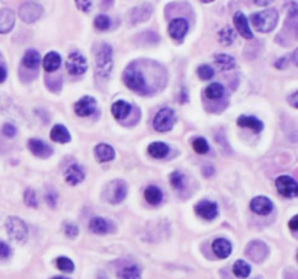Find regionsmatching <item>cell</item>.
Segmentation results:
<instances>
[{
  "label": "cell",
  "instance_id": "51",
  "mask_svg": "<svg viewBox=\"0 0 298 279\" xmlns=\"http://www.w3.org/2000/svg\"><path fill=\"white\" fill-rule=\"evenodd\" d=\"M202 2H205V3H208V2H212V0H202Z\"/></svg>",
  "mask_w": 298,
  "mask_h": 279
},
{
  "label": "cell",
  "instance_id": "40",
  "mask_svg": "<svg viewBox=\"0 0 298 279\" xmlns=\"http://www.w3.org/2000/svg\"><path fill=\"white\" fill-rule=\"evenodd\" d=\"M24 199H25V204H27L28 207H36V204H38V201H36V194L34 189L25 190Z\"/></svg>",
  "mask_w": 298,
  "mask_h": 279
},
{
  "label": "cell",
  "instance_id": "13",
  "mask_svg": "<svg viewBox=\"0 0 298 279\" xmlns=\"http://www.w3.org/2000/svg\"><path fill=\"white\" fill-rule=\"evenodd\" d=\"M250 209L258 216H268L273 209V204L271 199L266 197H256L250 202Z\"/></svg>",
  "mask_w": 298,
  "mask_h": 279
},
{
  "label": "cell",
  "instance_id": "4",
  "mask_svg": "<svg viewBox=\"0 0 298 279\" xmlns=\"http://www.w3.org/2000/svg\"><path fill=\"white\" fill-rule=\"evenodd\" d=\"M6 231H8L10 239L18 242V243H24L27 240L28 227L18 217L8 218V221H6Z\"/></svg>",
  "mask_w": 298,
  "mask_h": 279
},
{
  "label": "cell",
  "instance_id": "10",
  "mask_svg": "<svg viewBox=\"0 0 298 279\" xmlns=\"http://www.w3.org/2000/svg\"><path fill=\"white\" fill-rule=\"evenodd\" d=\"M246 254L254 262H262L263 259H266V256L269 254V250H268V246L259 240L256 242H252L249 243L247 249H246Z\"/></svg>",
  "mask_w": 298,
  "mask_h": 279
},
{
  "label": "cell",
  "instance_id": "50",
  "mask_svg": "<svg viewBox=\"0 0 298 279\" xmlns=\"http://www.w3.org/2000/svg\"><path fill=\"white\" fill-rule=\"evenodd\" d=\"M53 279H69V278H66V276H55V278Z\"/></svg>",
  "mask_w": 298,
  "mask_h": 279
},
{
  "label": "cell",
  "instance_id": "34",
  "mask_svg": "<svg viewBox=\"0 0 298 279\" xmlns=\"http://www.w3.org/2000/svg\"><path fill=\"white\" fill-rule=\"evenodd\" d=\"M235 38H236L235 31H233L230 27L223 28V29L220 31V34H218V39H220V42L224 45L233 44Z\"/></svg>",
  "mask_w": 298,
  "mask_h": 279
},
{
  "label": "cell",
  "instance_id": "20",
  "mask_svg": "<svg viewBox=\"0 0 298 279\" xmlns=\"http://www.w3.org/2000/svg\"><path fill=\"white\" fill-rule=\"evenodd\" d=\"M231 250H233L231 243L228 240H226V239H217L212 243V252H214V254L217 256L218 259H226V257H228L231 254Z\"/></svg>",
  "mask_w": 298,
  "mask_h": 279
},
{
  "label": "cell",
  "instance_id": "41",
  "mask_svg": "<svg viewBox=\"0 0 298 279\" xmlns=\"http://www.w3.org/2000/svg\"><path fill=\"white\" fill-rule=\"evenodd\" d=\"M64 233L69 235L70 239H74L76 235L79 234V227L73 223H66L64 224Z\"/></svg>",
  "mask_w": 298,
  "mask_h": 279
},
{
  "label": "cell",
  "instance_id": "46",
  "mask_svg": "<svg viewBox=\"0 0 298 279\" xmlns=\"http://www.w3.org/2000/svg\"><path fill=\"white\" fill-rule=\"evenodd\" d=\"M254 2V5H258V6H268V5H271L273 0H253Z\"/></svg>",
  "mask_w": 298,
  "mask_h": 279
},
{
  "label": "cell",
  "instance_id": "18",
  "mask_svg": "<svg viewBox=\"0 0 298 279\" xmlns=\"http://www.w3.org/2000/svg\"><path fill=\"white\" fill-rule=\"evenodd\" d=\"M152 10H153V8L150 5H143V6H138L136 9H133L130 12V24L136 25L138 22L147 20L152 16Z\"/></svg>",
  "mask_w": 298,
  "mask_h": 279
},
{
  "label": "cell",
  "instance_id": "39",
  "mask_svg": "<svg viewBox=\"0 0 298 279\" xmlns=\"http://www.w3.org/2000/svg\"><path fill=\"white\" fill-rule=\"evenodd\" d=\"M198 76L199 79H202V80H209V79H212L214 77V70L209 67V66H201L198 69Z\"/></svg>",
  "mask_w": 298,
  "mask_h": 279
},
{
  "label": "cell",
  "instance_id": "19",
  "mask_svg": "<svg viewBox=\"0 0 298 279\" xmlns=\"http://www.w3.org/2000/svg\"><path fill=\"white\" fill-rule=\"evenodd\" d=\"M15 25V13L12 9H0V34H8Z\"/></svg>",
  "mask_w": 298,
  "mask_h": 279
},
{
  "label": "cell",
  "instance_id": "5",
  "mask_svg": "<svg viewBox=\"0 0 298 279\" xmlns=\"http://www.w3.org/2000/svg\"><path fill=\"white\" fill-rule=\"evenodd\" d=\"M176 122V115L171 108H163L162 111L157 112V115L154 117L153 126L156 131L159 133H166L169 130H172L173 125Z\"/></svg>",
  "mask_w": 298,
  "mask_h": 279
},
{
  "label": "cell",
  "instance_id": "14",
  "mask_svg": "<svg viewBox=\"0 0 298 279\" xmlns=\"http://www.w3.org/2000/svg\"><path fill=\"white\" fill-rule=\"evenodd\" d=\"M188 29H189V25H188L186 19L176 18L169 24V35L172 36L173 39L179 41L188 34Z\"/></svg>",
  "mask_w": 298,
  "mask_h": 279
},
{
  "label": "cell",
  "instance_id": "17",
  "mask_svg": "<svg viewBox=\"0 0 298 279\" xmlns=\"http://www.w3.org/2000/svg\"><path fill=\"white\" fill-rule=\"evenodd\" d=\"M89 228H91L92 233H95V234H107V233L114 230V225L111 224V221L102 218V217H95V218H92L91 223H89Z\"/></svg>",
  "mask_w": 298,
  "mask_h": 279
},
{
  "label": "cell",
  "instance_id": "1",
  "mask_svg": "<svg viewBox=\"0 0 298 279\" xmlns=\"http://www.w3.org/2000/svg\"><path fill=\"white\" fill-rule=\"evenodd\" d=\"M114 67L112 60V47L109 44H102L96 50V76L99 80H108Z\"/></svg>",
  "mask_w": 298,
  "mask_h": 279
},
{
  "label": "cell",
  "instance_id": "2",
  "mask_svg": "<svg viewBox=\"0 0 298 279\" xmlns=\"http://www.w3.org/2000/svg\"><path fill=\"white\" fill-rule=\"evenodd\" d=\"M124 81L130 89L140 93V95H148L152 92L147 81H145L143 72L134 64H131L124 73Z\"/></svg>",
  "mask_w": 298,
  "mask_h": 279
},
{
  "label": "cell",
  "instance_id": "37",
  "mask_svg": "<svg viewBox=\"0 0 298 279\" xmlns=\"http://www.w3.org/2000/svg\"><path fill=\"white\" fill-rule=\"evenodd\" d=\"M171 185L176 189H182L185 185V176L182 175L181 171H173L171 175Z\"/></svg>",
  "mask_w": 298,
  "mask_h": 279
},
{
  "label": "cell",
  "instance_id": "7",
  "mask_svg": "<svg viewBox=\"0 0 298 279\" xmlns=\"http://www.w3.org/2000/svg\"><path fill=\"white\" fill-rule=\"evenodd\" d=\"M42 13H44L42 6L35 2H27L19 8V16L27 24H32V22L38 20L42 16Z\"/></svg>",
  "mask_w": 298,
  "mask_h": 279
},
{
  "label": "cell",
  "instance_id": "30",
  "mask_svg": "<svg viewBox=\"0 0 298 279\" xmlns=\"http://www.w3.org/2000/svg\"><path fill=\"white\" fill-rule=\"evenodd\" d=\"M148 154L154 159H164L169 154V147L164 143H153L148 145Z\"/></svg>",
  "mask_w": 298,
  "mask_h": 279
},
{
  "label": "cell",
  "instance_id": "49",
  "mask_svg": "<svg viewBox=\"0 0 298 279\" xmlns=\"http://www.w3.org/2000/svg\"><path fill=\"white\" fill-rule=\"evenodd\" d=\"M114 0H103V8H109Z\"/></svg>",
  "mask_w": 298,
  "mask_h": 279
},
{
  "label": "cell",
  "instance_id": "6",
  "mask_svg": "<svg viewBox=\"0 0 298 279\" xmlns=\"http://www.w3.org/2000/svg\"><path fill=\"white\" fill-rule=\"evenodd\" d=\"M105 199L111 204H119L126 197V183L122 180H114L105 188Z\"/></svg>",
  "mask_w": 298,
  "mask_h": 279
},
{
  "label": "cell",
  "instance_id": "9",
  "mask_svg": "<svg viewBox=\"0 0 298 279\" xmlns=\"http://www.w3.org/2000/svg\"><path fill=\"white\" fill-rule=\"evenodd\" d=\"M276 189L285 198H295L298 194V185L291 176L282 175L276 179Z\"/></svg>",
  "mask_w": 298,
  "mask_h": 279
},
{
  "label": "cell",
  "instance_id": "38",
  "mask_svg": "<svg viewBox=\"0 0 298 279\" xmlns=\"http://www.w3.org/2000/svg\"><path fill=\"white\" fill-rule=\"evenodd\" d=\"M111 27V19L107 15H99L95 19V28L99 31H107Z\"/></svg>",
  "mask_w": 298,
  "mask_h": 279
},
{
  "label": "cell",
  "instance_id": "44",
  "mask_svg": "<svg viewBox=\"0 0 298 279\" xmlns=\"http://www.w3.org/2000/svg\"><path fill=\"white\" fill-rule=\"evenodd\" d=\"M16 133H18V130L12 125V124H5V125H3V134L5 135H8V137H15Z\"/></svg>",
  "mask_w": 298,
  "mask_h": 279
},
{
  "label": "cell",
  "instance_id": "27",
  "mask_svg": "<svg viewBox=\"0 0 298 279\" xmlns=\"http://www.w3.org/2000/svg\"><path fill=\"white\" fill-rule=\"evenodd\" d=\"M60 64H61V57L55 51H51L44 57V70L46 72L53 73L55 70H58Z\"/></svg>",
  "mask_w": 298,
  "mask_h": 279
},
{
  "label": "cell",
  "instance_id": "21",
  "mask_svg": "<svg viewBox=\"0 0 298 279\" xmlns=\"http://www.w3.org/2000/svg\"><path fill=\"white\" fill-rule=\"evenodd\" d=\"M84 179V170L81 169L79 164H72L67 170H66V180L70 185H79Z\"/></svg>",
  "mask_w": 298,
  "mask_h": 279
},
{
  "label": "cell",
  "instance_id": "33",
  "mask_svg": "<svg viewBox=\"0 0 298 279\" xmlns=\"http://www.w3.org/2000/svg\"><path fill=\"white\" fill-rule=\"evenodd\" d=\"M205 95L209 99H220L224 96V88L220 83H211L205 89Z\"/></svg>",
  "mask_w": 298,
  "mask_h": 279
},
{
  "label": "cell",
  "instance_id": "16",
  "mask_svg": "<svg viewBox=\"0 0 298 279\" xmlns=\"http://www.w3.org/2000/svg\"><path fill=\"white\" fill-rule=\"evenodd\" d=\"M233 22H235L236 29H237V32H239L240 35L243 36V38H246V39H252L253 38L252 29L249 27V22H247V18L244 16V13L237 12L235 15Z\"/></svg>",
  "mask_w": 298,
  "mask_h": 279
},
{
  "label": "cell",
  "instance_id": "42",
  "mask_svg": "<svg viewBox=\"0 0 298 279\" xmlns=\"http://www.w3.org/2000/svg\"><path fill=\"white\" fill-rule=\"evenodd\" d=\"M76 6L81 12H89L92 8V0H76Z\"/></svg>",
  "mask_w": 298,
  "mask_h": 279
},
{
  "label": "cell",
  "instance_id": "32",
  "mask_svg": "<svg viewBox=\"0 0 298 279\" xmlns=\"http://www.w3.org/2000/svg\"><path fill=\"white\" fill-rule=\"evenodd\" d=\"M250 265L244 261H237L233 265V273L236 275V278L246 279L250 275Z\"/></svg>",
  "mask_w": 298,
  "mask_h": 279
},
{
  "label": "cell",
  "instance_id": "26",
  "mask_svg": "<svg viewBox=\"0 0 298 279\" xmlns=\"http://www.w3.org/2000/svg\"><path fill=\"white\" fill-rule=\"evenodd\" d=\"M214 63H216V67L220 72H228L236 66V60L228 54H218L216 55Z\"/></svg>",
  "mask_w": 298,
  "mask_h": 279
},
{
  "label": "cell",
  "instance_id": "29",
  "mask_svg": "<svg viewBox=\"0 0 298 279\" xmlns=\"http://www.w3.org/2000/svg\"><path fill=\"white\" fill-rule=\"evenodd\" d=\"M144 198L150 205H159L162 202L163 194L157 186H148L144 190Z\"/></svg>",
  "mask_w": 298,
  "mask_h": 279
},
{
  "label": "cell",
  "instance_id": "47",
  "mask_svg": "<svg viewBox=\"0 0 298 279\" xmlns=\"http://www.w3.org/2000/svg\"><path fill=\"white\" fill-rule=\"evenodd\" d=\"M297 98H298V93L295 92V93H292V96H291V103H292V106L294 108H298V102H297Z\"/></svg>",
  "mask_w": 298,
  "mask_h": 279
},
{
  "label": "cell",
  "instance_id": "43",
  "mask_svg": "<svg viewBox=\"0 0 298 279\" xmlns=\"http://www.w3.org/2000/svg\"><path fill=\"white\" fill-rule=\"evenodd\" d=\"M10 254H12V250H10L9 246L3 243V242H0V259H6V257H9Z\"/></svg>",
  "mask_w": 298,
  "mask_h": 279
},
{
  "label": "cell",
  "instance_id": "24",
  "mask_svg": "<svg viewBox=\"0 0 298 279\" xmlns=\"http://www.w3.org/2000/svg\"><path fill=\"white\" fill-rule=\"evenodd\" d=\"M95 156H96L98 162H111L115 157V152L111 145L98 144L95 148Z\"/></svg>",
  "mask_w": 298,
  "mask_h": 279
},
{
  "label": "cell",
  "instance_id": "35",
  "mask_svg": "<svg viewBox=\"0 0 298 279\" xmlns=\"http://www.w3.org/2000/svg\"><path fill=\"white\" fill-rule=\"evenodd\" d=\"M192 147H194V150L199 154H207L209 152V145H208L207 140L205 138H195L194 141H192Z\"/></svg>",
  "mask_w": 298,
  "mask_h": 279
},
{
  "label": "cell",
  "instance_id": "8",
  "mask_svg": "<svg viewBox=\"0 0 298 279\" xmlns=\"http://www.w3.org/2000/svg\"><path fill=\"white\" fill-rule=\"evenodd\" d=\"M66 69L72 76H81L88 70V61H86L84 55L76 51V53H72L69 55V58L66 61Z\"/></svg>",
  "mask_w": 298,
  "mask_h": 279
},
{
  "label": "cell",
  "instance_id": "23",
  "mask_svg": "<svg viewBox=\"0 0 298 279\" xmlns=\"http://www.w3.org/2000/svg\"><path fill=\"white\" fill-rule=\"evenodd\" d=\"M50 137H51L53 141H57V143H60V144H66V143H69V141L72 140L69 130H67L64 125H55L54 128L51 130Z\"/></svg>",
  "mask_w": 298,
  "mask_h": 279
},
{
  "label": "cell",
  "instance_id": "12",
  "mask_svg": "<svg viewBox=\"0 0 298 279\" xmlns=\"http://www.w3.org/2000/svg\"><path fill=\"white\" fill-rule=\"evenodd\" d=\"M96 111V100L91 96H84L81 98L76 105H74V112L79 117H91L92 114Z\"/></svg>",
  "mask_w": 298,
  "mask_h": 279
},
{
  "label": "cell",
  "instance_id": "3",
  "mask_svg": "<svg viewBox=\"0 0 298 279\" xmlns=\"http://www.w3.org/2000/svg\"><path fill=\"white\" fill-rule=\"evenodd\" d=\"M252 24L259 32H271L278 24V12L275 9H268L252 15Z\"/></svg>",
  "mask_w": 298,
  "mask_h": 279
},
{
  "label": "cell",
  "instance_id": "36",
  "mask_svg": "<svg viewBox=\"0 0 298 279\" xmlns=\"http://www.w3.org/2000/svg\"><path fill=\"white\" fill-rule=\"evenodd\" d=\"M57 268L60 270H63V272H73L74 270V263H73L69 257H64V256H61V257H58L57 259Z\"/></svg>",
  "mask_w": 298,
  "mask_h": 279
},
{
  "label": "cell",
  "instance_id": "28",
  "mask_svg": "<svg viewBox=\"0 0 298 279\" xmlns=\"http://www.w3.org/2000/svg\"><path fill=\"white\" fill-rule=\"evenodd\" d=\"M118 279H141V269L137 265H128L118 272Z\"/></svg>",
  "mask_w": 298,
  "mask_h": 279
},
{
  "label": "cell",
  "instance_id": "15",
  "mask_svg": "<svg viewBox=\"0 0 298 279\" xmlns=\"http://www.w3.org/2000/svg\"><path fill=\"white\" fill-rule=\"evenodd\" d=\"M28 148L34 156L41 157V159H47L53 154V148L50 145H47L46 143H42L41 140H36V138H32L28 141Z\"/></svg>",
  "mask_w": 298,
  "mask_h": 279
},
{
  "label": "cell",
  "instance_id": "45",
  "mask_svg": "<svg viewBox=\"0 0 298 279\" xmlns=\"http://www.w3.org/2000/svg\"><path fill=\"white\" fill-rule=\"evenodd\" d=\"M289 227H291V230L295 233L297 231V227H298V218L297 217H292V220L289 221Z\"/></svg>",
  "mask_w": 298,
  "mask_h": 279
},
{
  "label": "cell",
  "instance_id": "11",
  "mask_svg": "<svg viewBox=\"0 0 298 279\" xmlns=\"http://www.w3.org/2000/svg\"><path fill=\"white\" fill-rule=\"evenodd\" d=\"M195 212L201 218H204L207 221H211V220H214L218 216V207L217 204H214L211 201H201L195 207Z\"/></svg>",
  "mask_w": 298,
  "mask_h": 279
},
{
  "label": "cell",
  "instance_id": "48",
  "mask_svg": "<svg viewBox=\"0 0 298 279\" xmlns=\"http://www.w3.org/2000/svg\"><path fill=\"white\" fill-rule=\"evenodd\" d=\"M6 76H8V73H6V70H5V67H2V66H0V83L6 80Z\"/></svg>",
  "mask_w": 298,
  "mask_h": 279
},
{
  "label": "cell",
  "instance_id": "25",
  "mask_svg": "<svg viewBox=\"0 0 298 279\" xmlns=\"http://www.w3.org/2000/svg\"><path fill=\"white\" fill-rule=\"evenodd\" d=\"M111 112H112V115L117 119H125L130 115V112H131V105L126 103L125 100H118V102H115L112 105Z\"/></svg>",
  "mask_w": 298,
  "mask_h": 279
},
{
  "label": "cell",
  "instance_id": "31",
  "mask_svg": "<svg viewBox=\"0 0 298 279\" xmlns=\"http://www.w3.org/2000/svg\"><path fill=\"white\" fill-rule=\"evenodd\" d=\"M41 63V57L38 54V51L35 50H29L25 53L24 58H22V64L28 67V69H36Z\"/></svg>",
  "mask_w": 298,
  "mask_h": 279
},
{
  "label": "cell",
  "instance_id": "22",
  "mask_svg": "<svg viewBox=\"0 0 298 279\" xmlns=\"http://www.w3.org/2000/svg\"><path fill=\"white\" fill-rule=\"evenodd\" d=\"M237 125L250 128L254 133H261L263 130L262 121H259L258 118L254 117H247V115H242V117L239 118L237 119Z\"/></svg>",
  "mask_w": 298,
  "mask_h": 279
}]
</instances>
